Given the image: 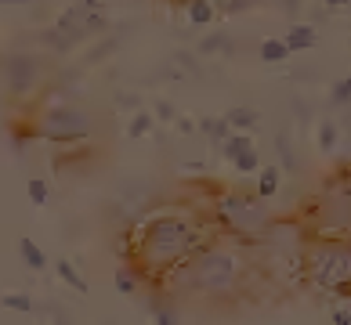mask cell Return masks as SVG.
I'll return each mask as SVG.
<instances>
[{
	"mask_svg": "<svg viewBox=\"0 0 351 325\" xmlns=\"http://www.w3.org/2000/svg\"><path fill=\"white\" fill-rule=\"evenodd\" d=\"M206 242H210V231L192 213H156L134 235V264L141 275L163 282L178 264H185L192 253H199Z\"/></svg>",
	"mask_w": 351,
	"mask_h": 325,
	"instance_id": "1",
	"label": "cell"
},
{
	"mask_svg": "<svg viewBox=\"0 0 351 325\" xmlns=\"http://www.w3.org/2000/svg\"><path fill=\"white\" fill-rule=\"evenodd\" d=\"M163 282L178 285L181 293H199V296H232L243 285V260L236 250L206 242L199 253H192L185 264H178Z\"/></svg>",
	"mask_w": 351,
	"mask_h": 325,
	"instance_id": "2",
	"label": "cell"
},
{
	"mask_svg": "<svg viewBox=\"0 0 351 325\" xmlns=\"http://www.w3.org/2000/svg\"><path fill=\"white\" fill-rule=\"evenodd\" d=\"M210 220L239 242H261L276 228L271 210L265 206L261 195H243V192H221L210 206Z\"/></svg>",
	"mask_w": 351,
	"mask_h": 325,
	"instance_id": "3",
	"label": "cell"
},
{
	"mask_svg": "<svg viewBox=\"0 0 351 325\" xmlns=\"http://www.w3.org/2000/svg\"><path fill=\"white\" fill-rule=\"evenodd\" d=\"M304 278L326 293H351V239L319 235L304 250Z\"/></svg>",
	"mask_w": 351,
	"mask_h": 325,
	"instance_id": "4",
	"label": "cell"
},
{
	"mask_svg": "<svg viewBox=\"0 0 351 325\" xmlns=\"http://www.w3.org/2000/svg\"><path fill=\"white\" fill-rule=\"evenodd\" d=\"M106 29V8L101 0H80L76 8H66L58 15V22L44 33V44L55 51H73V44H80L84 36Z\"/></svg>",
	"mask_w": 351,
	"mask_h": 325,
	"instance_id": "5",
	"label": "cell"
},
{
	"mask_svg": "<svg viewBox=\"0 0 351 325\" xmlns=\"http://www.w3.org/2000/svg\"><path fill=\"white\" fill-rule=\"evenodd\" d=\"M315 231L319 235L351 239V174L337 177L326 195L315 203Z\"/></svg>",
	"mask_w": 351,
	"mask_h": 325,
	"instance_id": "6",
	"label": "cell"
},
{
	"mask_svg": "<svg viewBox=\"0 0 351 325\" xmlns=\"http://www.w3.org/2000/svg\"><path fill=\"white\" fill-rule=\"evenodd\" d=\"M36 138L55 141V145H73V141L90 138V120H87L84 109L55 105V109H47L40 116V123H36Z\"/></svg>",
	"mask_w": 351,
	"mask_h": 325,
	"instance_id": "7",
	"label": "cell"
},
{
	"mask_svg": "<svg viewBox=\"0 0 351 325\" xmlns=\"http://www.w3.org/2000/svg\"><path fill=\"white\" fill-rule=\"evenodd\" d=\"M40 73H44V65L40 58H33V55H11L4 58V87H8V94H29V90L36 87V80H40Z\"/></svg>",
	"mask_w": 351,
	"mask_h": 325,
	"instance_id": "8",
	"label": "cell"
},
{
	"mask_svg": "<svg viewBox=\"0 0 351 325\" xmlns=\"http://www.w3.org/2000/svg\"><path fill=\"white\" fill-rule=\"evenodd\" d=\"M282 166L279 163H268V166H261V170H257V195H261V199H276V192L282 188Z\"/></svg>",
	"mask_w": 351,
	"mask_h": 325,
	"instance_id": "9",
	"label": "cell"
},
{
	"mask_svg": "<svg viewBox=\"0 0 351 325\" xmlns=\"http://www.w3.org/2000/svg\"><path fill=\"white\" fill-rule=\"evenodd\" d=\"M286 44H290V51L297 55V51H311L319 44V33H315V25H290V29H286Z\"/></svg>",
	"mask_w": 351,
	"mask_h": 325,
	"instance_id": "10",
	"label": "cell"
},
{
	"mask_svg": "<svg viewBox=\"0 0 351 325\" xmlns=\"http://www.w3.org/2000/svg\"><path fill=\"white\" fill-rule=\"evenodd\" d=\"M214 15H217L214 0H189V4H185V18H189V25H196V29L210 25Z\"/></svg>",
	"mask_w": 351,
	"mask_h": 325,
	"instance_id": "11",
	"label": "cell"
},
{
	"mask_svg": "<svg viewBox=\"0 0 351 325\" xmlns=\"http://www.w3.org/2000/svg\"><path fill=\"white\" fill-rule=\"evenodd\" d=\"M276 152H279V166H282L286 174L301 170V159H297V148H293V141H290L286 130H279V134H276Z\"/></svg>",
	"mask_w": 351,
	"mask_h": 325,
	"instance_id": "12",
	"label": "cell"
},
{
	"mask_svg": "<svg viewBox=\"0 0 351 325\" xmlns=\"http://www.w3.org/2000/svg\"><path fill=\"white\" fill-rule=\"evenodd\" d=\"M199 55H236V40L228 33H206L199 40Z\"/></svg>",
	"mask_w": 351,
	"mask_h": 325,
	"instance_id": "13",
	"label": "cell"
},
{
	"mask_svg": "<svg viewBox=\"0 0 351 325\" xmlns=\"http://www.w3.org/2000/svg\"><path fill=\"white\" fill-rule=\"evenodd\" d=\"M246 148H254V138H250V130H232V134L225 138V145H221V155H225L228 163H236L239 155Z\"/></svg>",
	"mask_w": 351,
	"mask_h": 325,
	"instance_id": "14",
	"label": "cell"
},
{
	"mask_svg": "<svg viewBox=\"0 0 351 325\" xmlns=\"http://www.w3.org/2000/svg\"><path fill=\"white\" fill-rule=\"evenodd\" d=\"M19 257L25 260V268H29V271H44L47 268V253L33 239H19Z\"/></svg>",
	"mask_w": 351,
	"mask_h": 325,
	"instance_id": "15",
	"label": "cell"
},
{
	"mask_svg": "<svg viewBox=\"0 0 351 325\" xmlns=\"http://www.w3.org/2000/svg\"><path fill=\"white\" fill-rule=\"evenodd\" d=\"M293 51H290V44H286V36L282 40H276V36H268V40L261 44V62L265 65H279V62H286Z\"/></svg>",
	"mask_w": 351,
	"mask_h": 325,
	"instance_id": "16",
	"label": "cell"
},
{
	"mask_svg": "<svg viewBox=\"0 0 351 325\" xmlns=\"http://www.w3.org/2000/svg\"><path fill=\"white\" fill-rule=\"evenodd\" d=\"M199 130L214 141V145H225V138L232 134V123H228V116H221V120H210V116H206V120H199Z\"/></svg>",
	"mask_w": 351,
	"mask_h": 325,
	"instance_id": "17",
	"label": "cell"
},
{
	"mask_svg": "<svg viewBox=\"0 0 351 325\" xmlns=\"http://www.w3.org/2000/svg\"><path fill=\"white\" fill-rule=\"evenodd\" d=\"M225 116H228L232 130H254L257 120H261V116H257V109H250V105H236V109H228Z\"/></svg>",
	"mask_w": 351,
	"mask_h": 325,
	"instance_id": "18",
	"label": "cell"
},
{
	"mask_svg": "<svg viewBox=\"0 0 351 325\" xmlns=\"http://www.w3.org/2000/svg\"><path fill=\"white\" fill-rule=\"evenodd\" d=\"M156 127V112H134L127 123V138H149Z\"/></svg>",
	"mask_w": 351,
	"mask_h": 325,
	"instance_id": "19",
	"label": "cell"
},
{
	"mask_svg": "<svg viewBox=\"0 0 351 325\" xmlns=\"http://www.w3.org/2000/svg\"><path fill=\"white\" fill-rule=\"evenodd\" d=\"M315 141H319V148H322V152H333V148H337V141H341V127H337L333 120H322L319 130H315Z\"/></svg>",
	"mask_w": 351,
	"mask_h": 325,
	"instance_id": "20",
	"label": "cell"
},
{
	"mask_svg": "<svg viewBox=\"0 0 351 325\" xmlns=\"http://www.w3.org/2000/svg\"><path fill=\"white\" fill-rule=\"evenodd\" d=\"M55 271H58V278L69 285V289H76V293H87V282L76 275V268L69 264V260H55Z\"/></svg>",
	"mask_w": 351,
	"mask_h": 325,
	"instance_id": "21",
	"label": "cell"
},
{
	"mask_svg": "<svg viewBox=\"0 0 351 325\" xmlns=\"http://www.w3.org/2000/svg\"><path fill=\"white\" fill-rule=\"evenodd\" d=\"M232 166H236V174H257L261 170V155H257V148H246Z\"/></svg>",
	"mask_w": 351,
	"mask_h": 325,
	"instance_id": "22",
	"label": "cell"
},
{
	"mask_svg": "<svg viewBox=\"0 0 351 325\" xmlns=\"http://www.w3.org/2000/svg\"><path fill=\"white\" fill-rule=\"evenodd\" d=\"M134 289H138V271H131V268H120V271H116V293L131 296Z\"/></svg>",
	"mask_w": 351,
	"mask_h": 325,
	"instance_id": "23",
	"label": "cell"
},
{
	"mask_svg": "<svg viewBox=\"0 0 351 325\" xmlns=\"http://www.w3.org/2000/svg\"><path fill=\"white\" fill-rule=\"evenodd\" d=\"M25 195H29V203L33 206H47V199H51V192H47V185L40 177H29V185H25Z\"/></svg>",
	"mask_w": 351,
	"mask_h": 325,
	"instance_id": "24",
	"label": "cell"
},
{
	"mask_svg": "<svg viewBox=\"0 0 351 325\" xmlns=\"http://www.w3.org/2000/svg\"><path fill=\"white\" fill-rule=\"evenodd\" d=\"M330 105H351V76L337 80L333 90H330Z\"/></svg>",
	"mask_w": 351,
	"mask_h": 325,
	"instance_id": "25",
	"label": "cell"
},
{
	"mask_svg": "<svg viewBox=\"0 0 351 325\" xmlns=\"http://www.w3.org/2000/svg\"><path fill=\"white\" fill-rule=\"evenodd\" d=\"M4 307H8V311H19V315H29L36 304H33L25 293H8V296H4Z\"/></svg>",
	"mask_w": 351,
	"mask_h": 325,
	"instance_id": "26",
	"label": "cell"
},
{
	"mask_svg": "<svg viewBox=\"0 0 351 325\" xmlns=\"http://www.w3.org/2000/svg\"><path fill=\"white\" fill-rule=\"evenodd\" d=\"M257 0H217V11H225V15H243V11H250Z\"/></svg>",
	"mask_w": 351,
	"mask_h": 325,
	"instance_id": "27",
	"label": "cell"
},
{
	"mask_svg": "<svg viewBox=\"0 0 351 325\" xmlns=\"http://www.w3.org/2000/svg\"><path fill=\"white\" fill-rule=\"evenodd\" d=\"M152 112L160 116V123H174V120H178V116H174V105H171L167 98H160V101H156V109H152Z\"/></svg>",
	"mask_w": 351,
	"mask_h": 325,
	"instance_id": "28",
	"label": "cell"
},
{
	"mask_svg": "<svg viewBox=\"0 0 351 325\" xmlns=\"http://www.w3.org/2000/svg\"><path fill=\"white\" fill-rule=\"evenodd\" d=\"M174 62L181 65V69H189L192 76H196V73H199V65H196V58H192V55H189V51H178V55H174Z\"/></svg>",
	"mask_w": 351,
	"mask_h": 325,
	"instance_id": "29",
	"label": "cell"
},
{
	"mask_svg": "<svg viewBox=\"0 0 351 325\" xmlns=\"http://www.w3.org/2000/svg\"><path fill=\"white\" fill-rule=\"evenodd\" d=\"M156 322H160V325H174L178 315H174L171 307H160V304H156Z\"/></svg>",
	"mask_w": 351,
	"mask_h": 325,
	"instance_id": "30",
	"label": "cell"
},
{
	"mask_svg": "<svg viewBox=\"0 0 351 325\" xmlns=\"http://www.w3.org/2000/svg\"><path fill=\"white\" fill-rule=\"evenodd\" d=\"M116 105H120V109H131V112H138V94H116Z\"/></svg>",
	"mask_w": 351,
	"mask_h": 325,
	"instance_id": "31",
	"label": "cell"
},
{
	"mask_svg": "<svg viewBox=\"0 0 351 325\" xmlns=\"http://www.w3.org/2000/svg\"><path fill=\"white\" fill-rule=\"evenodd\" d=\"M279 11H282V15H297V11H301V0H279Z\"/></svg>",
	"mask_w": 351,
	"mask_h": 325,
	"instance_id": "32",
	"label": "cell"
},
{
	"mask_svg": "<svg viewBox=\"0 0 351 325\" xmlns=\"http://www.w3.org/2000/svg\"><path fill=\"white\" fill-rule=\"evenodd\" d=\"M330 318H333V325H351V311H344V307H337V311H333Z\"/></svg>",
	"mask_w": 351,
	"mask_h": 325,
	"instance_id": "33",
	"label": "cell"
},
{
	"mask_svg": "<svg viewBox=\"0 0 351 325\" xmlns=\"http://www.w3.org/2000/svg\"><path fill=\"white\" fill-rule=\"evenodd\" d=\"M290 105H293V112H297V120H301V123H304V120H308V112H311V109L304 105V101H301V98H293V101H290Z\"/></svg>",
	"mask_w": 351,
	"mask_h": 325,
	"instance_id": "34",
	"label": "cell"
},
{
	"mask_svg": "<svg viewBox=\"0 0 351 325\" xmlns=\"http://www.w3.org/2000/svg\"><path fill=\"white\" fill-rule=\"evenodd\" d=\"M174 127H178V134H192V130H196L192 120H174Z\"/></svg>",
	"mask_w": 351,
	"mask_h": 325,
	"instance_id": "35",
	"label": "cell"
},
{
	"mask_svg": "<svg viewBox=\"0 0 351 325\" xmlns=\"http://www.w3.org/2000/svg\"><path fill=\"white\" fill-rule=\"evenodd\" d=\"M348 4H351V0H326V8H330V11H333V8H348Z\"/></svg>",
	"mask_w": 351,
	"mask_h": 325,
	"instance_id": "36",
	"label": "cell"
},
{
	"mask_svg": "<svg viewBox=\"0 0 351 325\" xmlns=\"http://www.w3.org/2000/svg\"><path fill=\"white\" fill-rule=\"evenodd\" d=\"M8 4H29V0H8Z\"/></svg>",
	"mask_w": 351,
	"mask_h": 325,
	"instance_id": "37",
	"label": "cell"
},
{
	"mask_svg": "<svg viewBox=\"0 0 351 325\" xmlns=\"http://www.w3.org/2000/svg\"><path fill=\"white\" fill-rule=\"evenodd\" d=\"M185 4H189V0H185Z\"/></svg>",
	"mask_w": 351,
	"mask_h": 325,
	"instance_id": "38",
	"label": "cell"
}]
</instances>
